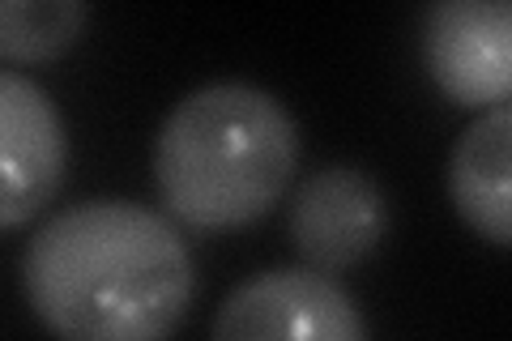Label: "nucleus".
Here are the masks:
<instances>
[{
	"label": "nucleus",
	"mask_w": 512,
	"mask_h": 341,
	"mask_svg": "<svg viewBox=\"0 0 512 341\" xmlns=\"http://www.w3.org/2000/svg\"><path fill=\"white\" fill-rule=\"evenodd\" d=\"M22 290L56 341H171L197 269L171 218L120 197L82 201L26 243Z\"/></svg>",
	"instance_id": "f257e3e1"
},
{
	"label": "nucleus",
	"mask_w": 512,
	"mask_h": 341,
	"mask_svg": "<svg viewBox=\"0 0 512 341\" xmlns=\"http://www.w3.org/2000/svg\"><path fill=\"white\" fill-rule=\"evenodd\" d=\"M299 167V124L278 94L214 81L184 94L154 137L167 214L201 235L244 231L274 209Z\"/></svg>",
	"instance_id": "f03ea898"
},
{
	"label": "nucleus",
	"mask_w": 512,
	"mask_h": 341,
	"mask_svg": "<svg viewBox=\"0 0 512 341\" xmlns=\"http://www.w3.org/2000/svg\"><path fill=\"white\" fill-rule=\"evenodd\" d=\"M210 341H367V324L338 278L286 265L235 286Z\"/></svg>",
	"instance_id": "7ed1b4c3"
},
{
	"label": "nucleus",
	"mask_w": 512,
	"mask_h": 341,
	"mask_svg": "<svg viewBox=\"0 0 512 341\" xmlns=\"http://www.w3.org/2000/svg\"><path fill=\"white\" fill-rule=\"evenodd\" d=\"M423 64L444 99L491 111L512 94V9L504 0H444L423 18Z\"/></svg>",
	"instance_id": "20e7f679"
},
{
	"label": "nucleus",
	"mask_w": 512,
	"mask_h": 341,
	"mask_svg": "<svg viewBox=\"0 0 512 341\" xmlns=\"http://www.w3.org/2000/svg\"><path fill=\"white\" fill-rule=\"evenodd\" d=\"M69 128L35 77L0 69V231L26 226L64 184Z\"/></svg>",
	"instance_id": "39448f33"
},
{
	"label": "nucleus",
	"mask_w": 512,
	"mask_h": 341,
	"mask_svg": "<svg viewBox=\"0 0 512 341\" xmlns=\"http://www.w3.org/2000/svg\"><path fill=\"white\" fill-rule=\"evenodd\" d=\"M389 231V197L350 162L312 171L291 201V243L303 269L333 278L363 265Z\"/></svg>",
	"instance_id": "423d86ee"
},
{
	"label": "nucleus",
	"mask_w": 512,
	"mask_h": 341,
	"mask_svg": "<svg viewBox=\"0 0 512 341\" xmlns=\"http://www.w3.org/2000/svg\"><path fill=\"white\" fill-rule=\"evenodd\" d=\"M448 197L461 222L495 248L512 243V107L483 111L448 158Z\"/></svg>",
	"instance_id": "0eeeda50"
},
{
	"label": "nucleus",
	"mask_w": 512,
	"mask_h": 341,
	"mask_svg": "<svg viewBox=\"0 0 512 341\" xmlns=\"http://www.w3.org/2000/svg\"><path fill=\"white\" fill-rule=\"evenodd\" d=\"M90 9L82 0H0V60L43 64L82 39Z\"/></svg>",
	"instance_id": "6e6552de"
}]
</instances>
